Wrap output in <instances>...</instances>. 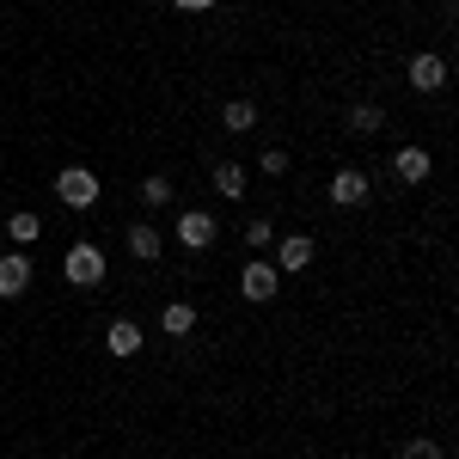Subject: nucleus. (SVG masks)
<instances>
[{"mask_svg":"<svg viewBox=\"0 0 459 459\" xmlns=\"http://www.w3.org/2000/svg\"><path fill=\"white\" fill-rule=\"evenodd\" d=\"M62 276H68L74 288H99V282H105V251H99V246H68Z\"/></svg>","mask_w":459,"mask_h":459,"instance_id":"f257e3e1","label":"nucleus"},{"mask_svg":"<svg viewBox=\"0 0 459 459\" xmlns=\"http://www.w3.org/2000/svg\"><path fill=\"white\" fill-rule=\"evenodd\" d=\"M56 196H62L68 209H92V203H99V178L86 172V166H68V172H56Z\"/></svg>","mask_w":459,"mask_h":459,"instance_id":"f03ea898","label":"nucleus"},{"mask_svg":"<svg viewBox=\"0 0 459 459\" xmlns=\"http://www.w3.org/2000/svg\"><path fill=\"white\" fill-rule=\"evenodd\" d=\"M214 233H221V227H214V214H209V209H184V214H178V246L209 251V246H214Z\"/></svg>","mask_w":459,"mask_h":459,"instance_id":"7ed1b4c3","label":"nucleus"},{"mask_svg":"<svg viewBox=\"0 0 459 459\" xmlns=\"http://www.w3.org/2000/svg\"><path fill=\"white\" fill-rule=\"evenodd\" d=\"M276 264H264V257H251L246 264V276H239V294H246V300H276Z\"/></svg>","mask_w":459,"mask_h":459,"instance_id":"20e7f679","label":"nucleus"},{"mask_svg":"<svg viewBox=\"0 0 459 459\" xmlns=\"http://www.w3.org/2000/svg\"><path fill=\"white\" fill-rule=\"evenodd\" d=\"M331 203H337V209H355V203H368V172L343 166V172L331 178Z\"/></svg>","mask_w":459,"mask_h":459,"instance_id":"39448f33","label":"nucleus"},{"mask_svg":"<svg viewBox=\"0 0 459 459\" xmlns=\"http://www.w3.org/2000/svg\"><path fill=\"white\" fill-rule=\"evenodd\" d=\"M411 86L417 92H441L447 86V62L441 56H411Z\"/></svg>","mask_w":459,"mask_h":459,"instance_id":"423d86ee","label":"nucleus"},{"mask_svg":"<svg viewBox=\"0 0 459 459\" xmlns=\"http://www.w3.org/2000/svg\"><path fill=\"white\" fill-rule=\"evenodd\" d=\"M25 288H31V257H19V251H13V257H0V294H6V300H19Z\"/></svg>","mask_w":459,"mask_h":459,"instance_id":"0eeeda50","label":"nucleus"},{"mask_svg":"<svg viewBox=\"0 0 459 459\" xmlns=\"http://www.w3.org/2000/svg\"><path fill=\"white\" fill-rule=\"evenodd\" d=\"M392 172L404 178V184H423L435 172V160H429V147H398V160H392Z\"/></svg>","mask_w":459,"mask_h":459,"instance_id":"6e6552de","label":"nucleus"},{"mask_svg":"<svg viewBox=\"0 0 459 459\" xmlns=\"http://www.w3.org/2000/svg\"><path fill=\"white\" fill-rule=\"evenodd\" d=\"M105 350L110 355H135L142 350V325H135V318H117V325L105 331Z\"/></svg>","mask_w":459,"mask_h":459,"instance_id":"1a4fd4ad","label":"nucleus"},{"mask_svg":"<svg viewBox=\"0 0 459 459\" xmlns=\"http://www.w3.org/2000/svg\"><path fill=\"white\" fill-rule=\"evenodd\" d=\"M276 264H282V270H307V264H313V239H307V233H288L282 246H276Z\"/></svg>","mask_w":459,"mask_h":459,"instance_id":"9d476101","label":"nucleus"},{"mask_svg":"<svg viewBox=\"0 0 459 459\" xmlns=\"http://www.w3.org/2000/svg\"><path fill=\"white\" fill-rule=\"evenodd\" d=\"M160 331H172V337H190V331H196V307H190V300H172V307L160 313Z\"/></svg>","mask_w":459,"mask_h":459,"instance_id":"9b49d317","label":"nucleus"},{"mask_svg":"<svg viewBox=\"0 0 459 459\" xmlns=\"http://www.w3.org/2000/svg\"><path fill=\"white\" fill-rule=\"evenodd\" d=\"M129 251H135V257H142V264H153V257H160V251H166V239H160V227H129Z\"/></svg>","mask_w":459,"mask_h":459,"instance_id":"f8f14e48","label":"nucleus"},{"mask_svg":"<svg viewBox=\"0 0 459 459\" xmlns=\"http://www.w3.org/2000/svg\"><path fill=\"white\" fill-rule=\"evenodd\" d=\"M37 233H43V221H37L31 209H19L6 221V239H13V246H37Z\"/></svg>","mask_w":459,"mask_h":459,"instance_id":"ddd939ff","label":"nucleus"},{"mask_svg":"<svg viewBox=\"0 0 459 459\" xmlns=\"http://www.w3.org/2000/svg\"><path fill=\"white\" fill-rule=\"evenodd\" d=\"M221 123H227V129H251V123H257V110H251L246 99H227V105H221Z\"/></svg>","mask_w":459,"mask_h":459,"instance_id":"4468645a","label":"nucleus"},{"mask_svg":"<svg viewBox=\"0 0 459 459\" xmlns=\"http://www.w3.org/2000/svg\"><path fill=\"white\" fill-rule=\"evenodd\" d=\"M214 190H221L227 203H233V196H246V172H239V166H221V172H214Z\"/></svg>","mask_w":459,"mask_h":459,"instance_id":"2eb2a0df","label":"nucleus"},{"mask_svg":"<svg viewBox=\"0 0 459 459\" xmlns=\"http://www.w3.org/2000/svg\"><path fill=\"white\" fill-rule=\"evenodd\" d=\"M246 246H251V251L276 246V227H270V221H246Z\"/></svg>","mask_w":459,"mask_h":459,"instance_id":"dca6fc26","label":"nucleus"},{"mask_svg":"<svg viewBox=\"0 0 459 459\" xmlns=\"http://www.w3.org/2000/svg\"><path fill=\"white\" fill-rule=\"evenodd\" d=\"M350 129H355V135L380 129V105H355V110H350Z\"/></svg>","mask_w":459,"mask_h":459,"instance_id":"f3484780","label":"nucleus"},{"mask_svg":"<svg viewBox=\"0 0 459 459\" xmlns=\"http://www.w3.org/2000/svg\"><path fill=\"white\" fill-rule=\"evenodd\" d=\"M142 196L153 203V209H166V203H172V184H166V178H147V184H142Z\"/></svg>","mask_w":459,"mask_h":459,"instance_id":"a211bd4d","label":"nucleus"},{"mask_svg":"<svg viewBox=\"0 0 459 459\" xmlns=\"http://www.w3.org/2000/svg\"><path fill=\"white\" fill-rule=\"evenodd\" d=\"M264 172H270V178L288 172V153H282V147H264Z\"/></svg>","mask_w":459,"mask_h":459,"instance_id":"6ab92c4d","label":"nucleus"},{"mask_svg":"<svg viewBox=\"0 0 459 459\" xmlns=\"http://www.w3.org/2000/svg\"><path fill=\"white\" fill-rule=\"evenodd\" d=\"M404 459H441V447L423 435V441H411V447H404Z\"/></svg>","mask_w":459,"mask_h":459,"instance_id":"aec40b11","label":"nucleus"},{"mask_svg":"<svg viewBox=\"0 0 459 459\" xmlns=\"http://www.w3.org/2000/svg\"><path fill=\"white\" fill-rule=\"evenodd\" d=\"M172 6H184V13H209L214 0H172Z\"/></svg>","mask_w":459,"mask_h":459,"instance_id":"412c9836","label":"nucleus"}]
</instances>
